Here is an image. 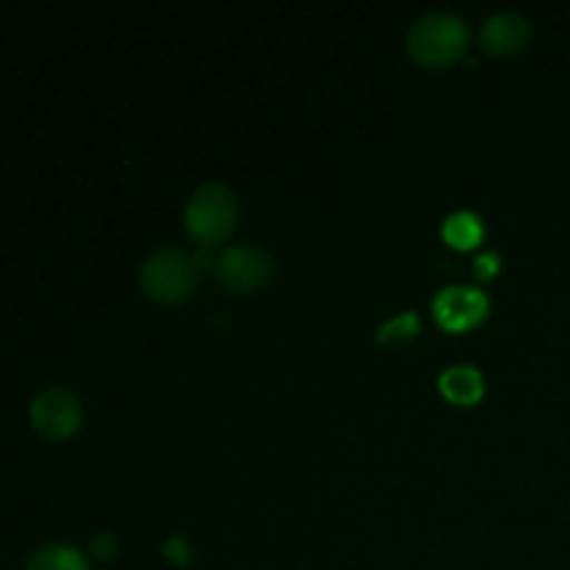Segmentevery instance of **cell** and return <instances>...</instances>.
Here are the masks:
<instances>
[{
  "label": "cell",
  "instance_id": "obj_1",
  "mask_svg": "<svg viewBox=\"0 0 570 570\" xmlns=\"http://www.w3.org/2000/svg\"><path fill=\"white\" fill-rule=\"evenodd\" d=\"M406 50L421 67H449L468 50V22L454 11H429L406 33Z\"/></svg>",
  "mask_w": 570,
  "mask_h": 570
},
{
  "label": "cell",
  "instance_id": "obj_2",
  "mask_svg": "<svg viewBox=\"0 0 570 570\" xmlns=\"http://www.w3.org/2000/svg\"><path fill=\"white\" fill-rule=\"evenodd\" d=\"M239 220V200L228 184L209 181L198 187L184 209L187 234L200 248H215L226 243Z\"/></svg>",
  "mask_w": 570,
  "mask_h": 570
},
{
  "label": "cell",
  "instance_id": "obj_3",
  "mask_svg": "<svg viewBox=\"0 0 570 570\" xmlns=\"http://www.w3.org/2000/svg\"><path fill=\"white\" fill-rule=\"evenodd\" d=\"M198 267L195 259L181 248H161L142 262L139 287L148 298L159 304H178L187 301L198 287Z\"/></svg>",
  "mask_w": 570,
  "mask_h": 570
},
{
  "label": "cell",
  "instance_id": "obj_4",
  "mask_svg": "<svg viewBox=\"0 0 570 570\" xmlns=\"http://www.w3.org/2000/svg\"><path fill=\"white\" fill-rule=\"evenodd\" d=\"M217 282L232 293H256L273 276V259L259 245H232L217 259Z\"/></svg>",
  "mask_w": 570,
  "mask_h": 570
},
{
  "label": "cell",
  "instance_id": "obj_5",
  "mask_svg": "<svg viewBox=\"0 0 570 570\" xmlns=\"http://www.w3.org/2000/svg\"><path fill=\"white\" fill-rule=\"evenodd\" d=\"M31 415L33 429L48 440H67L78 432L81 426V401L65 387H48L31 401Z\"/></svg>",
  "mask_w": 570,
  "mask_h": 570
},
{
  "label": "cell",
  "instance_id": "obj_6",
  "mask_svg": "<svg viewBox=\"0 0 570 570\" xmlns=\"http://www.w3.org/2000/svg\"><path fill=\"white\" fill-rule=\"evenodd\" d=\"M432 312L434 321L445 332H468V328H476L490 315V298L479 287L449 284V287H443L434 295Z\"/></svg>",
  "mask_w": 570,
  "mask_h": 570
},
{
  "label": "cell",
  "instance_id": "obj_7",
  "mask_svg": "<svg viewBox=\"0 0 570 570\" xmlns=\"http://www.w3.org/2000/svg\"><path fill=\"white\" fill-rule=\"evenodd\" d=\"M532 37V22L518 11H495L482 22L479 31V45L490 56H515L527 48Z\"/></svg>",
  "mask_w": 570,
  "mask_h": 570
},
{
  "label": "cell",
  "instance_id": "obj_8",
  "mask_svg": "<svg viewBox=\"0 0 570 570\" xmlns=\"http://www.w3.org/2000/svg\"><path fill=\"white\" fill-rule=\"evenodd\" d=\"M438 387L445 401L456 406H473L484 395V376L473 365H451L440 373Z\"/></svg>",
  "mask_w": 570,
  "mask_h": 570
},
{
  "label": "cell",
  "instance_id": "obj_9",
  "mask_svg": "<svg viewBox=\"0 0 570 570\" xmlns=\"http://www.w3.org/2000/svg\"><path fill=\"white\" fill-rule=\"evenodd\" d=\"M443 239L456 250H473L484 243V220L476 212H454L443 223Z\"/></svg>",
  "mask_w": 570,
  "mask_h": 570
},
{
  "label": "cell",
  "instance_id": "obj_10",
  "mask_svg": "<svg viewBox=\"0 0 570 570\" xmlns=\"http://www.w3.org/2000/svg\"><path fill=\"white\" fill-rule=\"evenodd\" d=\"M26 570H89V560L76 546L50 543L33 551Z\"/></svg>",
  "mask_w": 570,
  "mask_h": 570
},
{
  "label": "cell",
  "instance_id": "obj_11",
  "mask_svg": "<svg viewBox=\"0 0 570 570\" xmlns=\"http://www.w3.org/2000/svg\"><path fill=\"white\" fill-rule=\"evenodd\" d=\"M415 334H421V317H417V312L406 309L379 326L376 343L379 345H395V343H404V340H412Z\"/></svg>",
  "mask_w": 570,
  "mask_h": 570
},
{
  "label": "cell",
  "instance_id": "obj_12",
  "mask_svg": "<svg viewBox=\"0 0 570 570\" xmlns=\"http://www.w3.org/2000/svg\"><path fill=\"white\" fill-rule=\"evenodd\" d=\"M165 557L167 562H173V566L184 568L193 562V549H189V543L181 538V534H173V538H167L165 543Z\"/></svg>",
  "mask_w": 570,
  "mask_h": 570
},
{
  "label": "cell",
  "instance_id": "obj_13",
  "mask_svg": "<svg viewBox=\"0 0 570 570\" xmlns=\"http://www.w3.org/2000/svg\"><path fill=\"white\" fill-rule=\"evenodd\" d=\"M89 554L95 560H111L117 554V538L111 532H98L89 538Z\"/></svg>",
  "mask_w": 570,
  "mask_h": 570
},
{
  "label": "cell",
  "instance_id": "obj_14",
  "mask_svg": "<svg viewBox=\"0 0 570 570\" xmlns=\"http://www.w3.org/2000/svg\"><path fill=\"white\" fill-rule=\"evenodd\" d=\"M499 267H501L499 254H495V250H488V254H482L476 259V276L479 278H493L495 273H499Z\"/></svg>",
  "mask_w": 570,
  "mask_h": 570
}]
</instances>
